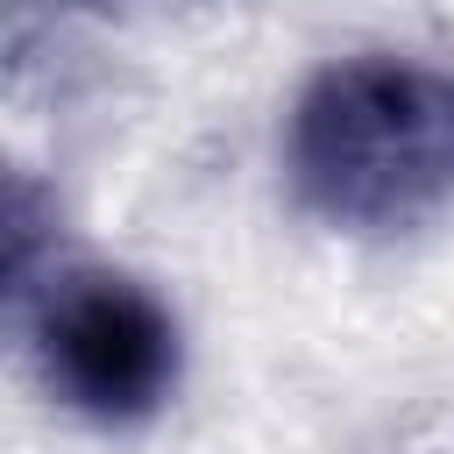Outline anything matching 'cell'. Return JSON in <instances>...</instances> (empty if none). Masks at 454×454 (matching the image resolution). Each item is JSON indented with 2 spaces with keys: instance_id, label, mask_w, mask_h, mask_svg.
<instances>
[{
  "instance_id": "cell-1",
  "label": "cell",
  "mask_w": 454,
  "mask_h": 454,
  "mask_svg": "<svg viewBox=\"0 0 454 454\" xmlns=\"http://www.w3.org/2000/svg\"><path fill=\"white\" fill-rule=\"evenodd\" d=\"M284 170L326 227H419L454 192V85L397 57H340L298 92Z\"/></svg>"
},
{
  "instance_id": "cell-2",
  "label": "cell",
  "mask_w": 454,
  "mask_h": 454,
  "mask_svg": "<svg viewBox=\"0 0 454 454\" xmlns=\"http://www.w3.org/2000/svg\"><path fill=\"white\" fill-rule=\"evenodd\" d=\"M35 362L71 411L99 426H135L177 383V319L135 277L71 270L50 277L35 305Z\"/></svg>"
}]
</instances>
